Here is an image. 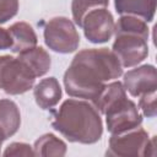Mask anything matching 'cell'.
Masks as SVG:
<instances>
[{
  "instance_id": "obj_6",
  "label": "cell",
  "mask_w": 157,
  "mask_h": 157,
  "mask_svg": "<svg viewBox=\"0 0 157 157\" xmlns=\"http://www.w3.org/2000/svg\"><path fill=\"white\" fill-rule=\"evenodd\" d=\"M105 125L110 134H119L142 124V114L135 102L124 96L113 102L105 110Z\"/></svg>"
},
{
  "instance_id": "obj_17",
  "label": "cell",
  "mask_w": 157,
  "mask_h": 157,
  "mask_svg": "<svg viewBox=\"0 0 157 157\" xmlns=\"http://www.w3.org/2000/svg\"><path fill=\"white\" fill-rule=\"evenodd\" d=\"M114 32H130L140 34L148 39L150 37V28L147 26V22L142 18L130 16V15H120L118 21L115 22Z\"/></svg>"
},
{
  "instance_id": "obj_16",
  "label": "cell",
  "mask_w": 157,
  "mask_h": 157,
  "mask_svg": "<svg viewBox=\"0 0 157 157\" xmlns=\"http://www.w3.org/2000/svg\"><path fill=\"white\" fill-rule=\"evenodd\" d=\"M126 96V91L123 86V82L120 81H112L109 83H105L104 88L101 91V93L98 94V97L92 101L91 103L96 107V109L103 114L104 110L117 99L121 98Z\"/></svg>"
},
{
  "instance_id": "obj_11",
  "label": "cell",
  "mask_w": 157,
  "mask_h": 157,
  "mask_svg": "<svg viewBox=\"0 0 157 157\" xmlns=\"http://www.w3.org/2000/svg\"><path fill=\"white\" fill-rule=\"evenodd\" d=\"M21 126V113L18 105L9 98L0 99V141L13 136Z\"/></svg>"
},
{
  "instance_id": "obj_22",
  "label": "cell",
  "mask_w": 157,
  "mask_h": 157,
  "mask_svg": "<svg viewBox=\"0 0 157 157\" xmlns=\"http://www.w3.org/2000/svg\"><path fill=\"white\" fill-rule=\"evenodd\" d=\"M12 47V39L9 33V29L0 27V50L11 49Z\"/></svg>"
},
{
  "instance_id": "obj_13",
  "label": "cell",
  "mask_w": 157,
  "mask_h": 157,
  "mask_svg": "<svg viewBox=\"0 0 157 157\" xmlns=\"http://www.w3.org/2000/svg\"><path fill=\"white\" fill-rule=\"evenodd\" d=\"M157 0H114L115 11L119 15H130L151 22L155 17Z\"/></svg>"
},
{
  "instance_id": "obj_3",
  "label": "cell",
  "mask_w": 157,
  "mask_h": 157,
  "mask_svg": "<svg viewBox=\"0 0 157 157\" xmlns=\"http://www.w3.org/2000/svg\"><path fill=\"white\" fill-rule=\"evenodd\" d=\"M36 76L28 66L11 55H0V90L7 94L17 96L33 88Z\"/></svg>"
},
{
  "instance_id": "obj_19",
  "label": "cell",
  "mask_w": 157,
  "mask_h": 157,
  "mask_svg": "<svg viewBox=\"0 0 157 157\" xmlns=\"http://www.w3.org/2000/svg\"><path fill=\"white\" fill-rule=\"evenodd\" d=\"M139 109H141L142 115L146 118H155L157 114L156 107V91L144 93L139 97Z\"/></svg>"
},
{
  "instance_id": "obj_8",
  "label": "cell",
  "mask_w": 157,
  "mask_h": 157,
  "mask_svg": "<svg viewBox=\"0 0 157 157\" xmlns=\"http://www.w3.org/2000/svg\"><path fill=\"white\" fill-rule=\"evenodd\" d=\"M114 17L107 7L90 11L81 23L86 39L93 44L107 43L114 34Z\"/></svg>"
},
{
  "instance_id": "obj_23",
  "label": "cell",
  "mask_w": 157,
  "mask_h": 157,
  "mask_svg": "<svg viewBox=\"0 0 157 157\" xmlns=\"http://www.w3.org/2000/svg\"><path fill=\"white\" fill-rule=\"evenodd\" d=\"M1 144H2V141H0V153H1Z\"/></svg>"
},
{
  "instance_id": "obj_4",
  "label": "cell",
  "mask_w": 157,
  "mask_h": 157,
  "mask_svg": "<svg viewBox=\"0 0 157 157\" xmlns=\"http://www.w3.org/2000/svg\"><path fill=\"white\" fill-rule=\"evenodd\" d=\"M45 45L59 54L74 53L80 44V34L74 21L65 16L50 18L43 31Z\"/></svg>"
},
{
  "instance_id": "obj_7",
  "label": "cell",
  "mask_w": 157,
  "mask_h": 157,
  "mask_svg": "<svg viewBox=\"0 0 157 157\" xmlns=\"http://www.w3.org/2000/svg\"><path fill=\"white\" fill-rule=\"evenodd\" d=\"M112 52L123 67H134L142 63L148 55L147 38L130 32H114Z\"/></svg>"
},
{
  "instance_id": "obj_21",
  "label": "cell",
  "mask_w": 157,
  "mask_h": 157,
  "mask_svg": "<svg viewBox=\"0 0 157 157\" xmlns=\"http://www.w3.org/2000/svg\"><path fill=\"white\" fill-rule=\"evenodd\" d=\"M2 156L9 157V156H34L33 146L26 142H11L10 145L6 146V148L2 152Z\"/></svg>"
},
{
  "instance_id": "obj_5",
  "label": "cell",
  "mask_w": 157,
  "mask_h": 157,
  "mask_svg": "<svg viewBox=\"0 0 157 157\" xmlns=\"http://www.w3.org/2000/svg\"><path fill=\"white\" fill-rule=\"evenodd\" d=\"M148 132L140 126L131 130L112 134L108 141L105 156L113 157H145L150 142Z\"/></svg>"
},
{
  "instance_id": "obj_9",
  "label": "cell",
  "mask_w": 157,
  "mask_h": 157,
  "mask_svg": "<svg viewBox=\"0 0 157 157\" xmlns=\"http://www.w3.org/2000/svg\"><path fill=\"white\" fill-rule=\"evenodd\" d=\"M123 86L132 97L157 90V71L151 64H144L124 74Z\"/></svg>"
},
{
  "instance_id": "obj_12",
  "label": "cell",
  "mask_w": 157,
  "mask_h": 157,
  "mask_svg": "<svg viewBox=\"0 0 157 157\" xmlns=\"http://www.w3.org/2000/svg\"><path fill=\"white\" fill-rule=\"evenodd\" d=\"M9 33L12 39L11 52L20 54L25 50L37 47L38 37L33 29V27L23 21H18L12 23L9 28Z\"/></svg>"
},
{
  "instance_id": "obj_1",
  "label": "cell",
  "mask_w": 157,
  "mask_h": 157,
  "mask_svg": "<svg viewBox=\"0 0 157 157\" xmlns=\"http://www.w3.org/2000/svg\"><path fill=\"white\" fill-rule=\"evenodd\" d=\"M123 66L115 54L108 48L82 49L75 54L64 72V87L74 98L94 101L105 82L119 78Z\"/></svg>"
},
{
  "instance_id": "obj_15",
  "label": "cell",
  "mask_w": 157,
  "mask_h": 157,
  "mask_svg": "<svg viewBox=\"0 0 157 157\" xmlns=\"http://www.w3.org/2000/svg\"><path fill=\"white\" fill-rule=\"evenodd\" d=\"M33 151L34 156H40V157H50V156H65L67 151L66 144L55 136L54 134L47 132L39 136L34 144H33Z\"/></svg>"
},
{
  "instance_id": "obj_10",
  "label": "cell",
  "mask_w": 157,
  "mask_h": 157,
  "mask_svg": "<svg viewBox=\"0 0 157 157\" xmlns=\"http://www.w3.org/2000/svg\"><path fill=\"white\" fill-rule=\"evenodd\" d=\"M33 96L37 105L43 110H52L61 99L63 91L55 77L40 80L33 88Z\"/></svg>"
},
{
  "instance_id": "obj_2",
  "label": "cell",
  "mask_w": 157,
  "mask_h": 157,
  "mask_svg": "<svg viewBox=\"0 0 157 157\" xmlns=\"http://www.w3.org/2000/svg\"><path fill=\"white\" fill-rule=\"evenodd\" d=\"M52 126L67 141L85 145L96 144L103 135L101 113L86 99L69 98L52 109Z\"/></svg>"
},
{
  "instance_id": "obj_20",
  "label": "cell",
  "mask_w": 157,
  "mask_h": 157,
  "mask_svg": "<svg viewBox=\"0 0 157 157\" xmlns=\"http://www.w3.org/2000/svg\"><path fill=\"white\" fill-rule=\"evenodd\" d=\"M20 9L18 0H0V25L13 18Z\"/></svg>"
},
{
  "instance_id": "obj_18",
  "label": "cell",
  "mask_w": 157,
  "mask_h": 157,
  "mask_svg": "<svg viewBox=\"0 0 157 157\" xmlns=\"http://www.w3.org/2000/svg\"><path fill=\"white\" fill-rule=\"evenodd\" d=\"M109 0H72L71 1V13L74 23L81 27L83 17L92 10L107 7Z\"/></svg>"
},
{
  "instance_id": "obj_14",
  "label": "cell",
  "mask_w": 157,
  "mask_h": 157,
  "mask_svg": "<svg viewBox=\"0 0 157 157\" xmlns=\"http://www.w3.org/2000/svg\"><path fill=\"white\" fill-rule=\"evenodd\" d=\"M17 58L28 66L36 77H42L48 74L52 66V58L49 53L42 47H34L25 50L20 53Z\"/></svg>"
}]
</instances>
